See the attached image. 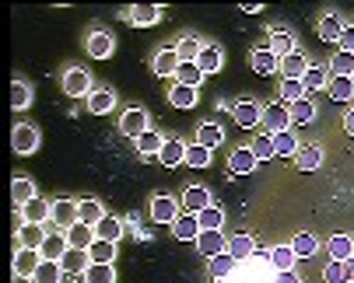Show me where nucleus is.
I'll return each mask as SVG.
<instances>
[{"instance_id": "obj_1", "label": "nucleus", "mask_w": 354, "mask_h": 283, "mask_svg": "<svg viewBox=\"0 0 354 283\" xmlns=\"http://www.w3.org/2000/svg\"><path fill=\"white\" fill-rule=\"evenodd\" d=\"M260 126L267 130V137L291 130V109H284V105H267V109H263V119H260Z\"/></svg>"}, {"instance_id": "obj_47", "label": "nucleus", "mask_w": 354, "mask_h": 283, "mask_svg": "<svg viewBox=\"0 0 354 283\" xmlns=\"http://www.w3.org/2000/svg\"><path fill=\"white\" fill-rule=\"evenodd\" d=\"M312 119H316V105H312L309 98H299V102L291 105V126H294V122L305 126V122H312Z\"/></svg>"}, {"instance_id": "obj_53", "label": "nucleus", "mask_w": 354, "mask_h": 283, "mask_svg": "<svg viewBox=\"0 0 354 283\" xmlns=\"http://www.w3.org/2000/svg\"><path fill=\"white\" fill-rule=\"evenodd\" d=\"M28 102H32V91H28V84L14 81V84H11V109L18 112V109H25Z\"/></svg>"}, {"instance_id": "obj_48", "label": "nucleus", "mask_w": 354, "mask_h": 283, "mask_svg": "<svg viewBox=\"0 0 354 283\" xmlns=\"http://www.w3.org/2000/svg\"><path fill=\"white\" fill-rule=\"evenodd\" d=\"M88 256H92V262H105V266H112L116 245H112V241H102V238H95V245L88 248Z\"/></svg>"}, {"instance_id": "obj_26", "label": "nucleus", "mask_w": 354, "mask_h": 283, "mask_svg": "<svg viewBox=\"0 0 354 283\" xmlns=\"http://www.w3.org/2000/svg\"><path fill=\"white\" fill-rule=\"evenodd\" d=\"M294 262H299V256H294V248H291V245H277V248L270 252V266H274L277 273L294 269Z\"/></svg>"}, {"instance_id": "obj_54", "label": "nucleus", "mask_w": 354, "mask_h": 283, "mask_svg": "<svg viewBox=\"0 0 354 283\" xmlns=\"http://www.w3.org/2000/svg\"><path fill=\"white\" fill-rule=\"evenodd\" d=\"M299 98H305V87H302V81H284V84H281V102L294 105Z\"/></svg>"}, {"instance_id": "obj_3", "label": "nucleus", "mask_w": 354, "mask_h": 283, "mask_svg": "<svg viewBox=\"0 0 354 283\" xmlns=\"http://www.w3.org/2000/svg\"><path fill=\"white\" fill-rule=\"evenodd\" d=\"M11 147H14L18 154H32V150L39 147V130H36V126H14Z\"/></svg>"}, {"instance_id": "obj_4", "label": "nucleus", "mask_w": 354, "mask_h": 283, "mask_svg": "<svg viewBox=\"0 0 354 283\" xmlns=\"http://www.w3.org/2000/svg\"><path fill=\"white\" fill-rule=\"evenodd\" d=\"M200 220H197V213H179L175 217V224H172V234L179 238V241H197L200 238Z\"/></svg>"}, {"instance_id": "obj_21", "label": "nucleus", "mask_w": 354, "mask_h": 283, "mask_svg": "<svg viewBox=\"0 0 354 283\" xmlns=\"http://www.w3.org/2000/svg\"><path fill=\"white\" fill-rule=\"evenodd\" d=\"M340 36H344V21L337 14H323L319 18V39L323 42H340Z\"/></svg>"}, {"instance_id": "obj_17", "label": "nucleus", "mask_w": 354, "mask_h": 283, "mask_svg": "<svg viewBox=\"0 0 354 283\" xmlns=\"http://www.w3.org/2000/svg\"><path fill=\"white\" fill-rule=\"evenodd\" d=\"M228 168H231V175H249V172L256 168V154H253L249 147L231 150V157H228Z\"/></svg>"}, {"instance_id": "obj_38", "label": "nucleus", "mask_w": 354, "mask_h": 283, "mask_svg": "<svg viewBox=\"0 0 354 283\" xmlns=\"http://www.w3.org/2000/svg\"><path fill=\"white\" fill-rule=\"evenodd\" d=\"M274 154H277V157H294V154H299V140H294L291 130L274 133Z\"/></svg>"}, {"instance_id": "obj_34", "label": "nucleus", "mask_w": 354, "mask_h": 283, "mask_svg": "<svg viewBox=\"0 0 354 283\" xmlns=\"http://www.w3.org/2000/svg\"><path fill=\"white\" fill-rule=\"evenodd\" d=\"M235 256H228V252H221V256H214L211 259V280H228L231 273H235Z\"/></svg>"}, {"instance_id": "obj_23", "label": "nucleus", "mask_w": 354, "mask_h": 283, "mask_svg": "<svg viewBox=\"0 0 354 283\" xmlns=\"http://www.w3.org/2000/svg\"><path fill=\"white\" fill-rule=\"evenodd\" d=\"M21 213H25V224H42L46 217H53V203H46V200H32V203L21 206Z\"/></svg>"}, {"instance_id": "obj_39", "label": "nucleus", "mask_w": 354, "mask_h": 283, "mask_svg": "<svg viewBox=\"0 0 354 283\" xmlns=\"http://www.w3.org/2000/svg\"><path fill=\"white\" fill-rule=\"evenodd\" d=\"M221 140H225V133H221V126H218V122H203L200 130H197V144H203L207 150H211V147H218Z\"/></svg>"}, {"instance_id": "obj_44", "label": "nucleus", "mask_w": 354, "mask_h": 283, "mask_svg": "<svg viewBox=\"0 0 354 283\" xmlns=\"http://www.w3.org/2000/svg\"><path fill=\"white\" fill-rule=\"evenodd\" d=\"M84 283H116V273L105 262H92L84 269Z\"/></svg>"}, {"instance_id": "obj_43", "label": "nucleus", "mask_w": 354, "mask_h": 283, "mask_svg": "<svg viewBox=\"0 0 354 283\" xmlns=\"http://www.w3.org/2000/svg\"><path fill=\"white\" fill-rule=\"evenodd\" d=\"M330 77H354V53H337L330 59Z\"/></svg>"}, {"instance_id": "obj_41", "label": "nucleus", "mask_w": 354, "mask_h": 283, "mask_svg": "<svg viewBox=\"0 0 354 283\" xmlns=\"http://www.w3.org/2000/svg\"><path fill=\"white\" fill-rule=\"evenodd\" d=\"M18 238H21V245L25 248H42V241H46V231H42V224H25L21 231H18Z\"/></svg>"}, {"instance_id": "obj_5", "label": "nucleus", "mask_w": 354, "mask_h": 283, "mask_svg": "<svg viewBox=\"0 0 354 283\" xmlns=\"http://www.w3.org/2000/svg\"><path fill=\"white\" fill-rule=\"evenodd\" d=\"M197 248H200V256L214 259V256H221V252L228 248V238H225L221 231H200V238H197Z\"/></svg>"}, {"instance_id": "obj_49", "label": "nucleus", "mask_w": 354, "mask_h": 283, "mask_svg": "<svg viewBox=\"0 0 354 283\" xmlns=\"http://www.w3.org/2000/svg\"><path fill=\"white\" fill-rule=\"evenodd\" d=\"M249 150L256 154V161H270V157H277V154H274V137H267V133H260V137L249 144Z\"/></svg>"}, {"instance_id": "obj_62", "label": "nucleus", "mask_w": 354, "mask_h": 283, "mask_svg": "<svg viewBox=\"0 0 354 283\" xmlns=\"http://www.w3.org/2000/svg\"><path fill=\"white\" fill-rule=\"evenodd\" d=\"M351 81H354V77H351Z\"/></svg>"}, {"instance_id": "obj_61", "label": "nucleus", "mask_w": 354, "mask_h": 283, "mask_svg": "<svg viewBox=\"0 0 354 283\" xmlns=\"http://www.w3.org/2000/svg\"><path fill=\"white\" fill-rule=\"evenodd\" d=\"M214 283H225V280H214Z\"/></svg>"}, {"instance_id": "obj_29", "label": "nucleus", "mask_w": 354, "mask_h": 283, "mask_svg": "<svg viewBox=\"0 0 354 283\" xmlns=\"http://www.w3.org/2000/svg\"><path fill=\"white\" fill-rule=\"evenodd\" d=\"M327 94H330L333 102H351V98H354V81H351V77H330Z\"/></svg>"}, {"instance_id": "obj_10", "label": "nucleus", "mask_w": 354, "mask_h": 283, "mask_svg": "<svg viewBox=\"0 0 354 283\" xmlns=\"http://www.w3.org/2000/svg\"><path fill=\"white\" fill-rule=\"evenodd\" d=\"M183 210L186 213H200V210H207L211 206V193H207V189H203V185H190L186 189V193H183Z\"/></svg>"}, {"instance_id": "obj_8", "label": "nucleus", "mask_w": 354, "mask_h": 283, "mask_svg": "<svg viewBox=\"0 0 354 283\" xmlns=\"http://www.w3.org/2000/svg\"><path fill=\"white\" fill-rule=\"evenodd\" d=\"M249 63H253V74H260V77H270V74H277L281 70V59L263 46V49H256L253 56H249Z\"/></svg>"}, {"instance_id": "obj_46", "label": "nucleus", "mask_w": 354, "mask_h": 283, "mask_svg": "<svg viewBox=\"0 0 354 283\" xmlns=\"http://www.w3.org/2000/svg\"><path fill=\"white\" fill-rule=\"evenodd\" d=\"M11 196H14V206H25V203H32V200H36V185L28 182V178H14Z\"/></svg>"}, {"instance_id": "obj_22", "label": "nucleus", "mask_w": 354, "mask_h": 283, "mask_svg": "<svg viewBox=\"0 0 354 283\" xmlns=\"http://www.w3.org/2000/svg\"><path fill=\"white\" fill-rule=\"evenodd\" d=\"M71 248V241H67V234H60V231H56V234H46V241H42V259H56V262H60V256H64V252Z\"/></svg>"}, {"instance_id": "obj_55", "label": "nucleus", "mask_w": 354, "mask_h": 283, "mask_svg": "<svg viewBox=\"0 0 354 283\" xmlns=\"http://www.w3.org/2000/svg\"><path fill=\"white\" fill-rule=\"evenodd\" d=\"M323 280H327V283H347V273H344V262H330L327 269H323Z\"/></svg>"}, {"instance_id": "obj_18", "label": "nucleus", "mask_w": 354, "mask_h": 283, "mask_svg": "<svg viewBox=\"0 0 354 283\" xmlns=\"http://www.w3.org/2000/svg\"><path fill=\"white\" fill-rule=\"evenodd\" d=\"M168 105H172V109H193V105H197V87L172 84V87H168Z\"/></svg>"}, {"instance_id": "obj_52", "label": "nucleus", "mask_w": 354, "mask_h": 283, "mask_svg": "<svg viewBox=\"0 0 354 283\" xmlns=\"http://www.w3.org/2000/svg\"><path fill=\"white\" fill-rule=\"evenodd\" d=\"M330 77H327V67H309L305 77H302V87L305 91H316V87H327Z\"/></svg>"}, {"instance_id": "obj_60", "label": "nucleus", "mask_w": 354, "mask_h": 283, "mask_svg": "<svg viewBox=\"0 0 354 283\" xmlns=\"http://www.w3.org/2000/svg\"><path fill=\"white\" fill-rule=\"evenodd\" d=\"M11 283H32V280H28V276H18V273H14V276H11Z\"/></svg>"}, {"instance_id": "obj_50", "label": "nucleus", "mask_w": 354, "mask_h": 283, "mask_svg": "<svg viewBox=\"0 0 354 283\" xmlns=\"http://www.w3.org/2000/svg\"><path fill=\"white\" fill-rule=\"evenodd\" d=\"M197 220H200V228H203V231H218V228H221V220H225V213L211 203L207 210H200V213H197Z\"/></svg>"}, {"instance_id": "obj_28", "label": "nucleus", "mask_w": 354, "mask_h": 283, "mask_svg": "<svg viewBox=\"0 0 354 283\" xmlns=\"http://www.w3.org/2000/svg\"><path fill=\"white\" fill-rule=\"evenodd\" d=\"M112 105H116V94H112L109 87H99V91L88 94V109H92L95 116H105Z\"/></svg>"}, {"instance_id": "obj_15", "label": "nucleus", "mask_w": 354, "mask_h": 283, "mask_svg": "<svg viewBox=\"0 0 354 283\" xmlns=\"http://www.w3.org/2000/svg\"><path fill=\"white\" fill-rule=\"evenodd\" d=\"M179 63H183V59H179V53H175V49H162V53L151 59V70H155L158 77H168V74L175 77V70H179Z\"/></svg>"}, {"instance_id": "obj_11", "label": "nucleus", "mask_w": 354, "mask_h": 283, "mask_svg": "<svg viewBox=\"0 0 354 283\" xmlns=\"http://www.w3.org/2000/svg\"><path fill=\"white\" fill-rule=\"evenodd\" d=\"M39 262H42V252H36V248L14 252V273H18V276H36Z\"/></svg>"}, {"instance_id": "obj_13", "label": "nucleus", "mask_w": 354, "mask_h": 283, "mask_svg": "<svg viewBox=\"0 0 354 283\" xmlns=\"http://www.w3.org/2000/svg\"><path fill=\"white\" fill-rule=\"evenodd\" d=\"M231 112H235V122H239L242 130H253V126H260V119H263V105H256V102H239Z\"/></svg>"}, {"instance_id": "obj_24", "label": "nucleus", "mask_w": 354, "mask_h": 283, "mask_svg": "<svg viewBox=\"0 0 354 283\" xmlns=\"http://www.w3.org/2000/svg\"><path fill=\"white\" fill-rule=\"evenodd\" d=\"M277 59H284V56H291L294 53V42H291V31H284V28H274L270 31V46H267Z\"/></svg>"}, {"instance_id": "obj_20", "label": "nucleus", "mask_w": 354, "mask_h": 283, "mask_svg": "<svg viewBox=\"0 0 354 283\" xmlns=\"http://www.w3.org/2000/svg\"><path fill=\"white\" fill-rule=\"evenodd\" d=\"M323 165V150L319 147H299V154H294V168H299V172H316Z\"/></svg>"}, {"instance_id": "obj_40", "label": "nucleus", "mask_w": 354, "mask_h": 283, "mask_svg": "<svg viewBox=\"0 0 354 283\" xmlns=\"http://www.w3.org/2000/svg\"><path fill=\"white\" fill-rule=\"evenodd\" d=\"M291 248H294V256H299V259H309V256H316V248H319V241H316V234L302 231V234H294Z\"/></svg>"}, {"instance_id": "obj_16", "label": "nucleus", "mask_w": 354, "mask_h": 283, "mask_svg": "<svg viewBox=\"0 0 354 283\" xmlns=\"http://www.w3.org/2000/svg\"><path fill=\"white\" fill-rule=\"evenodd\" d=\"M305 70H309V63H305V56H302L299 49L281 59V74H284V81H302Z\"/></svg>"}, {"instance_id": "obj_56", "label": "nucleus", "mask_w": 354, "mask_h": 283, "mask_svg": "<svg viewBox=\"0 0 354 283\" xmlns=\"http://www.w3.org/2000/svg\"><path fill=\"white\" fill-rule=\"evenodd\" d=\"M340 53H354V25H344V36H340Z\"/></svg>"}, {"instance_id": "obj_31", "label": "nucleus", "mask_w": 354, "mask_h": 283, "mask_svg": "<svg viewBox=\"0 0 354 283\" xmlns=\"http://www.w3.org/2000/svg\"><path fill=\"white\" fill-rule=\"evenodd\" d=\"M228 256H235V259H249L253 252H256V241L249 238V234H235V238H228Z\"/></svg>"}, {"instance_id": "obj_27", "label": "nucleus", "mask_w": 354, "mask_h": 283, "mask_svg": "<svg viewBox=\"0 0 354 283\" xmlns=\"http://www.w3.org/2000/svg\"><path fill=\"white\" fill-rule=\"evenodd\" d=\"M102 217H105V213H102L99 200H81V203H77V220H81V224L99 228V220H102Z\"/></svg>"}, {"instance_id": "obj_37", "label": "nucleus", "mask_w": 354, "mask_h": 283, "mask_svg": "<svg viewBox=\"0 0 354 283\" xmlns=\"http://www.w3.org/2000/svg\"><path fill=\"white\" fill-rule=\"evenodd\" d=\"M203 81V70L197 63H179V70H175V84H186V87H200Z\"/></svg>"}, {"instance_id": "obj_33", "label": "nucleus", "mask_w": 354, "mask_h": 283, "mask_svg": "<svg viewBox=\"0 0 354 283\" xmlns=\"http://www.w3.org/2000/svg\"><path fill=\"white\" fill-rule=\"evenodd\" d=\"M162 147H165V140H162L155 130H147V133L137 137V150H140V157H155V154H162Z\"/></svg>"}, {"instance_id": "obj_14", "label": "nucleus", "mask_w": 354, "mask_h": 283, "mask_svg": "<svg viewBox=\"0 0 354 283\" xmlns=\"http://www.w3.org/2000/svg\"><path fill=\"white\" fill-rule=\"evenodd\" d=\"M64 234H67L71 248H81V252H88V248L95 245V238H99V234H95V228H88V224H81V220H77L74 228H67Z\"/></svg>"}, {"instance_id": "obj_58", "label": "nucleus", "mask_w": 354, "mask_h": 283, "mask_svg": "<svg viewBox=\"0 0 354 283\" xmlns=\"http://www.w3.org/2000/svg\"><path fill=\"white\" fill-rule=\"evenodd\" d=\"M344 133H347V137H354V109L344 116Z\"/></svg>"}, {"instance_id": "obj_51", "label": "nucleus", "mask_w": 354, "mask_h": 283, "mask_svg": "<svg viewBox=\"0 0 354 283\" xmlns=\"http://www.w3.org/2000/svg\"><path fill=\"white\" fill-rule=\"evenodd\" d=\"M200 49H203V46H200L193 36H183V39H179V46H175V53H179V59H183V63H197Z\"/></svg>"}, {"instance_id": "obj_45", "label": "nucleus", "mask_w": 354, "mask_h": 283, "mask_svg": "<svg viewBox=\"0 0 354 283\" xmlns=\"http://www.w3.org/2000/svg\"><path fill=\"white\" fill-rule=\"evenodd\" d=\"M186 165L197 168V172L207 168V165H211V150L203 147V144H190V147H186Z\"/></svg>"}, {"instance_id": "obj_7", "label": "nucleus", "mask_w": 354, "mask_h": 283, "mask_svg": "<svg viewBox=\"0 0 354 283\" xmlns=\"http://www.w3.org/2000/svg\"><path fill=\"white\" fill-rule=\"evenodd\" d=\"M120 130L137 140L140 133H147V112H144V109H127V112L120 116Z\"/></svg>"}, {"instance_id": "obj_59", "label": "nucleus", "mask_w": 354, "mask_h": 283, "mask_svg": "<svg viewBox=\"0 0 354 283\" xmlns=\"http://www.w3.org/2000/svg\"><path fill=\"white\" fill-rule=\"evenodd\" d=\"M344 273H347V283H354V256L344 259Z\"/></svg>"}, {"instance_id": "obj_25", "label": "nucleus", "mask_w": 354, "mask_h": 283, "mask_svg": "<svg viewBox=\"0 0 354 283\" xmlns=\"http://www.w3.org/2000/svg\"><path fill=\"white\" fill-rule=\"evenodd\" d=\"M221 63H225V59H221V49H218V46H203L200 56H197V67H200L203 74H218Z\"/></svg>"}, {"instance_id": "obj_6", "label": "nucleus", "mask_w": 354, "mask_h": 283, "mask_svg": "<svg viewBox=\"0 0 354 283\" xmlns=\"http://www.w3.org/2000/svg\"><path fill=\"white\" fill-rule=\"evenodd\" d=\"M64 91L74 94V98H84V94H92V77H88V70H67L64 74Z\"/></svg>"}, {"instance_id": "obj_12", "label": "nucleus", "mask_w": 354, "mask_h": 283, "mask_svg": "<svg viewBox=\"0 0 354 283\" xmlns=\"http://www.w3.org/2000/svg\"><path fill=\"white\" fill-rule=\"evenodd\" d=\"M151 217L158 224H175V217H179V203L168 200V196H155L151 200Z\"/></svg>"}, {"instance_id": "obj_35", "label": "nucleus", "mask_w": 354, "mask_h": 283, "mask_svg": "<svg viewBox=\"0 0 354 283\" xmlns=\"http://www.w3.org/2000/svg\"><path fill=\"white\" fill-rule=\"evenodd\" d=\"M95 234H99L102 241H112V245H116V241H120V234H123V224H120V220H116V217H109V213H105V217L99 220Z\"/></svg>"}, {"instance_id": "obj_36", "label": "nucleus", "mask_w": 354, "mask_h": 283, "mask_svg": "<svg viewBox=\"0 0 354 283\" xmlns=\"http://www.w3.org/2000/svg\"><path fill=\"white\" fill-rule=\"evenodd\" d=\"M60 276H64L60 262H56V259H42L32 280H36V283H60Z\"/></svg>"}, {"instance_id": "obj_32", "label": "nucleus", "mask_w": 354, "mask_h": 283, "mask_svg": "<svg viewBox=\"0 0 354 283\" xmlns=\"http://www.w3.org/2000/svg\"><path fill=\"white\" fill-rule=\"evenodd\" d=\"M88 53H92L95 59H105L112 53V36H109V31H92V39H88Z\"/></svg>"}, {"instance_id": "obj_9", "label": "nucleus", "mask_w": 354, "mask_h": 283, "mask_svg": "<svg viewBox=\"0 0 354 283\" xmlns=\"http://www.w3.org/2000/svg\"><path fill=\"white\" fill-rule=\"evenodd\" d=\"M88 266H92V256L81 252V248H67L64 256H60V269H64L67 276H77V273H84Z\"/></svg>"}, {"instance_id": "obj_30", "label": "nucleus", "mask_w": 354, "mask_h": 283, "mask_svg": "<svg viewBox=\"0 0 354 283\" xmlns=\"http://www.w3.org/2000/svg\"><path fill=\"white\" fill-rule=\"evenodd\" d=\"M158 18H162V11H158L155 4H134V11H130V21H134L137 28L158 25Z\"/></svg>"}, {"instance_id": "obj_19", "label": "nucleus", "mask_w": 354, "mask_h": 283, "mask_svg": "<svg viewBox=\"0 0 354 283\" xmlns=\"http://www.w3.org/2000/svg\"><path fill=\"white\" fill-rule=\"evenodd\" d=\"M158 161H162L165 168L183 165V161H186V144H183V140H165V147H162V154H158Z\"/></svg>"}, {"instance_id": "obj_57", "label": "nucleus", "mask_w": 354, "mask_h": 283, "mask_svg": "<svg viewBox=\"0 0 354 283\" xmlns=\"http://www.w3.org/2000/svg\"><path fill=\"white\" fill-rule=\"evenodd\" d=\"M274 283H302V280H299V273H294V269H288V273H277Z\"/></svg>"}, {"instance_id": "obj_2", "label": "nucleus", "mask_w": 354, "mask_h": 283, "mask_svg": "<svg viewBox=\"0 0 354 283\" xmlns=\"http://www.w3.org/2000/svg\"><path fill=\"white\" fill-rule=\"evenodd\" d=\"M49 220H53L56 228H64V231H67V228H74V224H77V200H56V203H53V217H49Z\"/></svg>"}, {"instance_id": "obj_42", "label": "nucleus", "mask_w": 354, "mask_h": 283, "mask_svg": "<svg viewBox=\"0 0 354 283\" xmlns=\"http://www.w3.org/2000/svg\"><path fill=\"white\" fill-rule=\"evenodd\" d=\"M327 248H330V256H333L337 262H344V259H351V256H354V241H351L347 234H333Z\"/></svg>"}]
</instances>
